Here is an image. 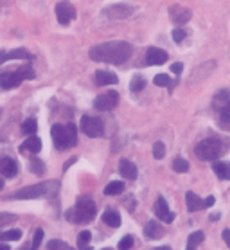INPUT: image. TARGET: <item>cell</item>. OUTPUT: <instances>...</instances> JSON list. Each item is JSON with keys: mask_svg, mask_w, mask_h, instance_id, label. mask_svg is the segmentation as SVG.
Here are the masks:
<instances>
[{"mask_svg": "<svg viewBox=\"0 0 230 250\" xmlns=\"http://www.w3.org/2000/svg\"><path fill=\"white\" fill-rule=\"evenodd\" d=\"M133 52V47L128 42H105L90 49V60L101 63H112L121 65L126 63Z\"/></svg>", "mask_w": 230, "mask_h": 250, "instance_id": "1", "label": "cell"}, {"mask_svg": "<svg viewBox=\"0 0 230 250\" xmlns=\"http://www.w3.org/2000/svg\"><path fill=\"white\" fill-rule=\"evenodd\" d=\"M97 214V205L94 200H90L88 196H83V198L78 200V204L74 205L72 209H68L65 212V218H67L70 223H90Z\"/></svg>", "mask_w": 230, "mask_h": 250, "instance_id": "2", "label": "cell"}, {"mask_svg": "<svg viewBox=\"0 0 230 250\" xmlns=\"http://www.w3.org/2000/svg\"><path fill=\"white\" fill-rule=\"evenodd\" d=\"M52 142L56 149H68L78 144V128L68 123V125H54L51 130Z\"/></svg>", "mask_w": 230, "mask_h": 250, "instance_id": "3", "label": "cell"}, {"mask_svg": "<svg viewBox=\"0 0 230 250\" xmlns=\"http://www.w3.org/2000/svg\"><path fill=\"white\" fill-rule=\"evenodd\" d=\"M58 188L60 184L58 182H42L36 184V186H29V188H23L17 193H13L9 198L13 200H34V198H45V196H52V194L58 193Z\"/></svg>", "mask_w": 230, "mask_h": 250, "instance_id": "4", "label": "cell"}, {"mask_svg": "<svg viewBox=\"0 0 230 250\" xmlns=\"http://www.w3.org/2000/svg\"><path fill=\"white\" fill-rule=\"evenodd\" d=\"M36 74L31 65H25V67H20L17 70H7V72H2L0 74V86L4 90H9V88H17L22 81L25 80H34Z\"/></svg>", "mask_w": 230, "mask_h": 250, "instance_id": "5", "label": "cell"}, {"mask_svg": "<svg viewBox=\"0 0 230 250\" xmlns=\"http://www.w3.org/2000/svg\"><path fill=\"white\" fill-rule=\"evenodd\" d=\"M194 151H196V157L200 160H205V162L216 160L219 155L223 153V142L219 141V139L210 137V139H205V141L198 142Z\"/></svg>", "mask_w": 230, "mask_h": 250, "instance_id": "6", "label": "cell"}, {"mask_svg": "<svg viewBox=\"0 0 230 250\" xmlns=\"http://www.w3.org/2000/svg\"><path fill=\"white\" fill-rule=\"evenodd\" d=\"M81 131L90 139H97V137H103V133H105V125L99 117L84 115L81 119Z\"/></svg>", "mask_w": 230, "mask_h": 250, "instance_id": "7", "label": "cell"}, {"mask_svg": "<svg viewBox=\"0 0 230 250\" xmlns=\"http://www.w3.org/2000/svg\"><path fill=\"white\" fill-rule=\"evenodd\" d=\"M117 104H119V94L115 90L105 92L101 96H97L96 101H94V106H96L97 110H101V112H110V110H113Z\"/></svg>", "mask_w": 230, "mask_h": 250, "instance_id": "8", "label": "cell"}, {"mask_svg": "<svg viewBox=\"0 0 230 250\" xmlns=\"http://www.w3.org/2000/svg\"><path fill=\"white\" fill-rule=\"evenodd\" d=\"M56 17H58V22L62 23V25H68L76 18V7L70 2L63 0V2H60L56 6Z\"/></svg>", "mask_w": 230, "mask_h": 250, "instance_id": "9", "label": "cell"}, {"mask_svg": "<svg viewBox=\"0 0 230 250\" xmlns=\"http://www.w3.org/2000/svg\"><path fill=\"white\" fill-rule=\"evenodd\" d=\"M155 214H157V218L160 220V222L167 223V225L174 222V214L169 210L167 202H166L164 196H158L157 202H155Z\"/></svg>", "mask_w": 230, "mask_h": 250, "instance_id": "10", "label": "cell"}, {"mask_svg": "<svg viewBox=\"0 0 230 250\" xmlns=\"http://www.w3.org/2000/svg\"><path fill=\"white\" fill-rule=\"evenodd\" d=\"M133 7L131 6H128V4H115V6H110V7H106L105 9V17H108V18H128V17H131L133 15Z\"/></svg>", "mask_w": 230, "mask_h": 250, "instance_id": "11", "label": "cell"}, {"mask_svg": "<svg viewBox=\"0 0 230 250\" xmlns=\"http://www.w3.org/2000/svg\"><path fill=\"white\" fill-rule=\"evenodd\" d=\"M167 62V52L158 47H151L146 52V63L147 65H162Z\"/></svg>", "mask_w": 230, "mask_h": 250, "instance_id": "12", "label": "cell"}, {"mask_svg": "<svg viewBox=\"0 0 230 250\" xmlns=\"http://www.w3.org/2000/svg\"><path fill=\"white\" fill-rule=\"evenodd\" d=\"M18 173V164L17 160H13L11 157H4L0 159V175L6 178H13Z\"/></svg>", "mask_w": 230, "mask_h": 250, "instance_id": "13", "label": "cell"}, {"mask_svg": "<svg viewBox=\"0 0 230 250\" xmlns=\"http://www.w3.org/2000/svg\"><path fill=\"white\" fill-rule=\"evenodd\" d=\"M31 52L25 49H15V51H0V63H6L9 60H31Z\"/></svg>", "mask_w": 230, "mask_h": 250, "instance_id": "14", "label": "cell"}, {"mask_svg": "<svg viewBox=\"0 0 230 250\" xmlns=\"http://www.w3.org/2000/svg\"><path fill=\"white\" fill-rule=\"evenodd\" d=\"M171 20L173 23H186L191 20V9H187V7H182V6H174L171 7Z\"/></svg>", "mask_w": 230, "mask_h": 250, "instance_id": "15", "label": "cell"}, {"mask_svg": "<svg viewBox=\"0 0 230 250\" xmlns=\"http://www.w3.org/2000/svg\"><path fill=\"white\" fill-rule=\"evenodd\" d=\"M119 173H121L124 178H128V180H135V178H137V166H135L131 160L123 159L119 162Z\"/></svg>", "mask_w": 230, "mask_h": 250, "instance_id": "16", "label": "cell"}, {"mask_svg": "<svg viewBox=\"0 0 230 250\" xmlns=\"http://www.w3.org/2000/svg\"><path fill=\"white\" fill-rule=\"evenodd\" d=\"M144 236H146L147 239H158L164 236V229L160 227V223L158 222L151 220V222L146 225V229H144Z\"/></svg>", "mask_w": 230, "mask_h": 250, "instance_id": "17", "label": "cell"}, {"mask_svg": "<svg viewBox=\"0 0 230 250\" xmlns=\"http://www.w3.org/2000/svg\"><path fill=\"white\" fill-rule=\"evenodd\" d=\"M119 81V78L113 72H106V70H97L96 72V83L97 85H115Z\"/></svg>", "mask_w": 230, "mask_h": 250, "instance_id": "18", "label": "cell"}, {"mask_svg": "<svg viewBox=\"0 0 230 250\" xmlns=\"http://www.w3.org/2000/svg\"><path fill=\"white\" fill-rule=\"evenodd\" d=\"M186 204H187V210H189V212H194V210H200L205 207V205H203V200L200 198L196 193H192V191H189V193L186 194Z\"/></svg>", "mask_w": 230, "mask_h": 250, "instance_id": "19", "label": "cell"}, {"mask_svg": "<svg viewBox=\"0 0 230 250\" xmlns=\"http://www.w3.org/2000/svg\"><path fill=\"white\" fill-rule=\"evenodd\" d=\"M42 149V141L36 135H29V139L20 146V151H29V153H38Z\"/></svg>", "mask_w": 230, "mask_h": 250, "instance_id": "20", "label": "cell"}, {"mask_svg": "<svg viewBox=\"0 0 230 250\" xmlns=\"http://www.w3.org/2000/svg\"><path fill=\"white\" fill-rule=\"evenodd\" d=\"M103 222L106 223L108 227L117 229L119 225H121V214H119L117 210L106 209V210H105V214H103Z\"/></svg>", "mask_w": 230, "mask_h": 250, "instance_id": "21", "label": "cell"}, {"mask_svg": "<svg viewBox=\"0 0 230 250\" xmlns=\"http://www.w3.org/2000/svg\"><path fill=\"white\" fill-rule=\"evenodd\" d=\"M212 169L218 178H221V180H230V164L229 162H214Z\"/></svg>", "mask_w": 230, "mask_h": 250, "instance_id": "22", "label": "cell"}, {"mask_svg": "<svg viewBox=\"0 0 230 250\" xmlns=\"http://www.w3.org/2000/svg\"><path fill=\"white\" fill-rule=\"evenodd\" d=\"M121 193H124V182H121V180H113V182H110L105 188V194L106 196H117Z\"/></svg>", "mask_w": 230, "mask_h": 250, "instance_id": "23", "label": "cell"}, {"mask_svg": "<svg viewBox=\"0 0 230 250\" xmlns=\"http://www.w3.org/2000/svg\"><path fill=\"white\" fill-rule=\"evenodd\" d=\"M20 238H22V230H18V229L0 232V241H18Z\"/></svg>", "mask_w": 230, "mask_h": 250, "instance_id": "24", "label": "cell"}, {"mask_svg": "<svg viewBox=\"0 0 230 250\" xmlns=\"http://www.w3.org/2000/svg\"><path fill=\"white\" fill-rule=\"evenodd\" d=\"M36 130H38V123H36V119H27V121H23L22 131L25 133V135H34V133H36Z\"/></svg>", "mask_w": 230, "mask_h": 250, "instance_id": "25", "label": "cell"}, {"mask_svg": "<svg viewBox=\"0 0 230 250\" xmlns=\"http://www.w3.org/2000/svg\"><path fill=\"white\" fill-rule=\"evenodd\" d=\"M29 169H31V173H34V175H43L45 164L40 159H31V162H29Z\"/></svg>", "mask_w": 230, "mask_h": 250, "instance_id": "26", "label": "cell"}, {"mask_svg": "<svg viewBox=\"0 0 230 250\" xmlns=\"http://www.w3.org/2000/svg\"><path fill=\"white\" fill-rule=\"evenodd\" d=\"M173 169L176 173H187L189 171V162L186 159H182V157H176L173 160Z\"/></svg>", "mask_w": 230, "mask_h": 250, "instance_id": "27", "label": "cell"}, {"mask_svg": "<svg viewBox=\"0 0 230 250\" xmlns=\"http://www.w3.org/2000/svg\"><path fill=\"white\" fill-rule=\"evenodd\" d=\"M229 103V92L227 90H221L218 94V96L214 97V108H218V110H221Z\"/></svg>", "mask_w": 230, "mask_h": 250, "instance_id": "28", "label": "cell"}, {"mask_svg": "<svg viewBox=\"0 0 230 250\" xmlns=\"http://www.w3.org/2000/svg\"><path fill=\"white\" fill-rule=\"evenodd\" d=\"M47 250H74V249L70 245L65 243V241H62V239H52L47 245Z\"/></svg>", "mask_w": 230, "mask_h": 250, "instance_id": "29", "label": "cell"}, {"mask_svg": "<svg viewBox=\"0 0 230 250\" xmlns=\"http://www.w3.org/2000/svg\"><path fill=\"white\" fill-rule=\"evenodd\" d=\"M144 86H146V80H144L142 76H135L133 80H131L129 88H131V92H141Z\"/></svg>", "mask_w": 230, "mask_h": 250, "instance_id": "30", "label": "cell"}, {"mask_svg": "<svg viewBox=\"0 0 230 250\" xmlns=\"http://www.w3.org/2000/svg\"><path fill=\"white\" fill-rule=\"evenodd\" d=\"M90 239H92V234H90L88 230H83V232H79L78 234V247H79V250L84 249V247H88Z\"/></svg>", "mask_w": 230, "mask_h": 250, "instance_id": "31", "label": "cell"}, {"mask_svg": "<svg viewBox=\"0 0 230 250\" xmlns=\"http://www.w3.org/2000/svg\"><path fill=\"white\" fill-rule=\"evenodd\" d=\"M164 155H166V146H164V142H155L153 144V157L157 160H162L164 159Z\"/></svg>", "mask_w": 230, "mask_h": 250, "instance_id": "32", "label": "cell"}, {"mask_svg": "<svg viewBox=\"0 0 230 250\" xmlns=\"http://www.w3.org/2000/svg\"><path fill=\"white\" fill-rule=\"evenodd\" d=\"M203 239H205V234L202 230H198V232H192L187 239V245H192V247H198V245L202 243Z\"/></svg>", "mask_w": 230, "mask_h": 250, "instance_id": "33", "label": "cell"}, {"mask_svg": "<svg viewBox=\"0 0 230 250\" xmlns=\"http://www.w3.org/2000/svg\"><path fill=\"white\" fill-rule=\"evenodd\" d=\"M135 245L133 236H124L121 241H119V250H131Z\"/></svg>", "mask_w": 230, "mask_h": 250, "instance_id": "34", "label": "cell"}, {"mask_svg": "<svg viewBox=\"0 0 230 250\" xmlns=\"http://www.w3.org/2000/svg\"><path fill=\"white\" fill-rule=\"evenodd\" d=\"M43 241V230L42 229H36L34 230V238H33V245H31V250H38L40 245Z\"/></svg>", "mask_w": 230, "mask_h": 250, "instance_id": "35", "label": "cell"}, {"mask_svg": "<svg viewBox=\"0 0 230 250\" xmlns=\"http://www.w3.org/2000/svg\"><path fill=\"white\" fill-rule=\"evenodd\" d=\"M153 81H155V85L157 86H169L171 85V80H169L167 74H157Z\"/></svg>", "mask_w": 230, "mask_h": 250, "instance_id": "36", "label": "cell"}, {"mask_svg": "<svg viewBox=\"0 0 230 250\" xmlns=\"http://www.w3.org/2000/svg\"><path fill=\"white\" fill-rule=\"evenodd\" d=\"M15 220H17V216L11 214V212H0V227H4L7 223L15 222Z\"/></svg>", "mask_w": 230, "mask_h": 250, "instance_id": "37", "label": "cell"}, {"mask_svg": "<svg viewBox=\"0 0 230 250\" xmlns=\"http://www.w3.org/2000/svg\"><path fill=\"white\" fill-rule=\"evenodd\" d=\"M219 114H221V121H225V123H230V99H229V103L225 104L223 108L219 110Z\"/></svg>", "mask_w": 230, "mask_h": 250, "instance_id": "38", "label": "cell"}, {"mask_svg": "<svg viewBox=\"0 0 230 250\" xmlns=\"http://www.w3.org/2000/svg\"><path fill=\"white\" fill-rule=\"evenodd\" d=\"M173 40L176 42V43H182V42L186 40V31H184V29H174Z\"/></svg>", "mask_w": 230, "mask_h": 250, "instance_id": "39", "label": "cell"}, {"mask_svg": "<svg viewBox=\"0 0 230 250\" xmlns=\"http://www.w3.org/2000/svg\"><path fill=\"white\" fill-rule=\"evenodd\" d=\"M182 70H184V65H182V63H173V65H171V72H174V74H182Z\"/></svg>", "mask_w": 230, "mask_h": 250, "instance_id": "40", "label": "cell"}, {"mask_svg": "<svg viewBox=\"0 0 230 250\" xmlns=\"http://www.w3.org/2000/svg\"><path fill=\"white\" fill-rule=\"evenodd\" d=\"M221 236H223L225 243L229 245V249H230V229H225L223 232H221Z\"/></svg>", "mask_w": 230, "mask_h": 250, "instance_id": "41", "label": "cell"}, {"mask_svg": "<svg viewBox=\"0 0 230 250\" xmlns=\"http://www.w3.org/2000/svg\"><path fill=\"white\" fill-rule=\"evenodd\" d=\"M214 202H216V198H214V196H209V198L203 200V205H205V207H212Z\"/></svg>", "mask_w": 230, "mask_h": 250, "instance_id": "42", "label": "cell"}, {"mask_svg": "<svg viewBox=\"0 0 230 250\" xmlns=\"http://www.w3.org/2000/svg\"><path fill=\"white\" fill-rule=\"evenodd\" d=\"M219 216H221V214H219V212H214V214H210V222H218V220H219Z\"/></svg>", "mask_w": 230, "mask_h": 250, "instance_id": "43", "label": "cell"}, {"mask_svg": "<svg viewBox=\"0 0 230 250\" xmlns=\"http://www.w3.org/2000/svg\"><path fill=\"white\" fill-rule=\"evenodd\" d=\"M74 162H76V157H74V159H70V160L67 162V164H65V169H68V167H70V166H72Z\"/></svg>", "mask_w": 230, "mask_h": 250, "instance_id": "44", "label": "cell"}, {"mask_svg": "<svg viewBox=\"0 0 230 250\" xmlns=\"http://www.w3.org/2000/svg\"><path fill=\"white\" fill-rule=\"evenodd\" d=\"M0 250H11V249H9L7 245H0Z\"/></svg>", "mask_w": 230, "mask_h": 250, "instance_id": "45", "label": "cell"}, {"mask_svg": "<svg viewBox=\"0 0 230 250\" xmlns=\"http://www.w3.org/2000/svg\"><path fill=\"white\" fill-rule=\"evenodd\" d=\"M4 189V180H2V176H0V191Z\"/></svg>", "mask_w": 230, "mask_h": 250, "instance_id": "46", "label": "cell"}, {"mask_svg": "<svg viewBox=\"0 0 230 250\" xmlns=\"http://www.w3.org/2000/svg\"><path fill=\"white\" fill-rule=\"evenodd\" d=\"M155 250H171L169 247H158V249H155Z\"/></svg>", "mask_w": 230, "mask_h": 250, "instance_id": "47", "label": "cell"}, {"mask_svg": "<svg viewBox=\"0 0 230 250\" xmlns=\"http://www.w3.org/2000/svg\"><path fill=\"white\" fill-rule=\"evenodd\" d=\"M186 250H196V247H192V245H187V249Z\"/></svg>", "mask_w": 230, "mask_h": 250, "instance_id": "48", "label": "cell"}, {"mask_svg": "<svg viewBox=\"0 0 230 250\" xmlns=\"http://www.w3.org/2000/svg\"><path fill=\"white\" fill-rule=\"evenodd\" d=\"M103 250H112V249H103Z\"/></svg>", "mask_w": 230, "mask_h": 250, "instance_id": "49", "label": "cell"}]
</instances>
